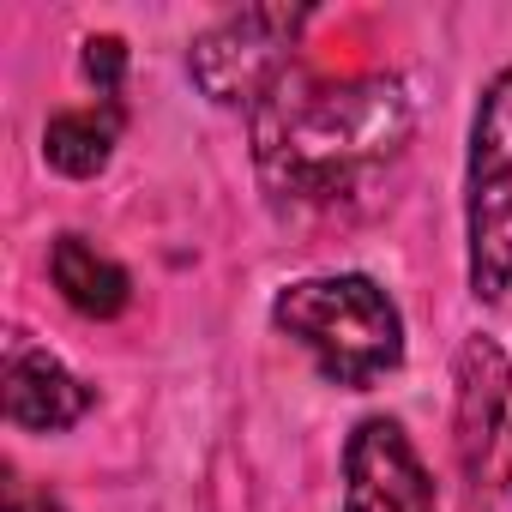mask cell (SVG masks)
Instances as JSON below:
<instances>
[{
    "label": "cell",
    "instance_id": "obj_4",
    "mask_svg": "<svg viewBox=\"0 0 512 512\" xmlns=\"http://www.w3.org/2000/svg\"><path fill=\"white\" fill-rule=\"evenodd\" d=\"M308 19H314L308 7H241V13L217 19V25L199 31L193 49H187L193 85H199L211 103L253 115L284 73H296L290 61H296V43H302Z\"/></svg>",
    "mask_w": 512,
    "mask_h": 512
},
{
    "label": "cell",
    "instance_id": "obj_11",
    "mask_svg": "<svg viewBox=\"0 0 512 512\" xmlns=\"http://www.w3.org/2000/svg\"><path fill=\"white\" fill-rule=\"evenodd\" d=\"M7 512H67L55 494L43 488H25V482H7Z\"/></svg>",
    "mask_w": 512,
    "mask_h": 512
},
{
    "label": "cell",
    "instance_id": "obj_6",
    "mask_svg": "<svg viewBox=\"0 0 512 512\" xmlns=\"http://www.w3.org/2000/svg\"><path fill=\"white\" fill-rule=\"evenodd\" d=\"M344 512H440L434 476L404 422L362 416L344 440Z\"/></svg>",
    "mask_w": 512,
    "mask_h": 512
},
{
    "label": "cell",
    "instance_id": "obj_1",
    "mask_svg": "<svg viewBox=\"0 0 512 512\" xmlns=\"http://www.w3.org/2000/svg\"><path fill=\"white\" fill-rule=\"evenodd\" d=\"M253 163L278 211L332 217L362 199L404 163L416 115L398 79H308L284 73L266 103L247 115Z\"/></svg>",
    "mask_w": 512,
    "mask_h": 512
},
{
    "label": "cell",
    "instance_id": "obj_8",
    "mask_svg": "<svg viewBox=\"0 0 512 512\" xmlns=\"http://www.w3.org/2000/svg\"><path fill=\"white\" fill-rule=\"evenodd\" d=\"M49 284L85 320H115L133 302V278L109 260V253H97L85 235H55V247H49Z\"/></svg>",
    "mask_w": 512,
    "mask_h": 512
},
{
    "label": "cell",
    "instance_id": "obj_3",
    "mask_svg": "<svg viewBox=\"0 0 512 512\" xmlns=\"http://www.w3.org/2000/svg\"><path fill=\"white\" fill-rule=\"evenodd\" d=\"M464 266L470 296L500 302L512 290V67H500L470 115L464 157Z\"/></svg>",
    "mask_w": 512,
    "mask_h": 512
},
{
    "label": "cell",
    "instance_id": "obj_10",
    "mask_svg": "<svg viewBox=\"0 0 512 512\" xmlns=\"http://www.w3.org/2000/svg\"><path fill=\"white\" fill-rule=\"evenodd\" d=\"M85 79L97 85V103H121L127 43H121V37H91V43H85Z\"/></svg>",
    "mask_w": 512,
    "mask_h": 512
},
{
    "label": "cell",
    "instance_id": "obj_2",
    "mask_svg": "<svg viewBox=\"0 0 512 512\" xmlns=\"http://www.w3.org/2000/svg\"><path fill=\"white\" fill-rule=\"evenodd\" d=\"M272 326L308 350L326 386L368 392L404 362V314L368 272L296 278L272 302Z\"/></svg>",
    "mask_w": 512,
    "mask_h": 512
},
{
    "label": "cell",
    "instance_id": "obj_9",
    "mask_svg": "<svg viewBox=\"0 0 512 512\" xmlns=\"http://www.w3.org/2000/svg\"><path fill=\"white\" fill-rule=\"evenodd\" d=\"M121 121H127L121 103H91V109H61V115H49V127H43V157H49V169L73 175V181L103 175L109 157H115V145H121Z\"/></svg>",
    "mask_w": 512,
    "mask_h": 512
},
{
    "label": "cell",
    "instance_id": "obj_5",
    "mask_svg": "<svg viewBox=\"0 0 512 512\" xmlns=\"http://www.w3.org/2000/svg\"><path fill=\"white\" fill-rule=\"evenodd\" d=\"M452 452L476 494L500 482L512 452V362L482 332H470L452 362Z\"/></svg>",
    "mask_w": 512,
    "mask_h": 512
},
{
    "label": "cell",
    "instance_id": "obj_7",
    "mask_svg": "<svg viewBox=\"0 0 512 512\" xmlns=\"http://www.w3.org/2000/svg\"><path fill=\"white\" fill-rule=\"evenodd\" d=\"M0 398H7V422L25 428V434H67L97 404V392L55 350H37V344H13L7 350Z\"/></svg>",
    "mask_w": 512,
    "mask_h": 512
}]
</instances>
